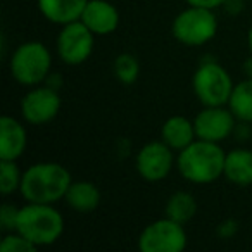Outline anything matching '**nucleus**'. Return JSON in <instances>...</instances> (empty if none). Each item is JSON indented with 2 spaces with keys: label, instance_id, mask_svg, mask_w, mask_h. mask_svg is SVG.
Instances as JSON below:
<instances>
[{
  "label": "nucleus",
  "instance_id": "nucleus-23",
  "mask_svg": "<svg viewBox=\"0 0 252 252\" xmlns=\"http://www.w3.org/2000/svg\"><path fill=\"white\" fill-rule=\"evenodd\" d=\"M19 207L14 204H2L0 207V228L4 231H14L16 223H18Z\"/></svg>",
  "mask_w": 252,
  "mask_h": 252
},
{
  "label": "nucleus",
  "instance_id": "nucleus-22",
  "mask_svg": "<svg viewBox=\"0 0 252 252\" xmlns=\"http://www.w3.org/2000/svg\"><path fill=\"white\" fill-rule=\"evenodd\" d=\"M36 245L32 244L28 238L23 237L19 231H7L2 242H0V251L2 252H35Z\"/></svg>",
  "mask_w": 252,
  "mask_h": 252
},
{
  "label": "nucleus",
  "instance_id": "nucleus-27",
  "mask_svg": "<svg viewBox=\"0 0 252 252\" xmlns=\"http://www.w3.org/2000/svg\"><path fill=\"white\" fill-rule=\"evenodd\" d=\"M247 47H249V52H251V56H252V26L247 33Z\"/></svg>",
  "mask_w": 252,
  "mask_h": 252
},
{
  "label": "nucleus",
  "instance_id": "nucleus-11",
  "mask_svg": "<svg viewBox=\"0 0 252 252\" xmlns=\"http://www.w3.org/2000/svg\"><path fill=\"white\" fill-rule=\"evenodd\" d=\"M237 121L228 105H204L193 119V126L197 138L220 144L233 133Z\"/></svg>",
  "mask_w": 252,
  "mask_h": 252
},
{
  "label": "nucleus",
  "instance_id": "nucleus-6",
  "mask_svg": "<svg viewBox=\"0 0 252 252\" xmlns=\"http://www.w3.org/2000/svg\"><path fill=\"white\" fill-rule=\"evenodd\" d=\"M230 73L216 61L202 63L192 78V88L202 105H228L233 92Z\"/></svg>",
  "mask_w": 252,
  "mask_h": 252
},
{
  "label": "nucleus",
  "instance_id": "nucleus-8",
  "mask_svg": "<svg viewBox=\"0 0 252 252\" xmlns=\"http://www.w3.org/2000/svg\"><path fill=\"white\" fill-rule=\"evenodd\" d=\"M95 35L81 19L67 23L57 35V56L67 66H80L87 63L94 52Z\"/></svg>",
  "mask_w": 252,
  "mask_h": 252
},
{
  "label": "nucleus",
  "instance_id": "nucleus-19",
  "mask_svg": "<svg viewBox=\"0 0 252 252\" xmlns=\"http://www.w3.org/2000/svg\"><path fill=\"white\" fill-rule=\"evenodd\" d=\"M228 107L238 121L252 123V78H245L235 85Z\"/></svg>",
  "mask_w": 252,
  "mask_h": 252
},
{
  "label": "nucleus",
  "instance_id": "nucleus-7",
  "mask_svg": "<svg viewBox=\"0 0 252 252\" xmlns=\"http://www.w3.org/2000/svg\"><path fill=\"white\" fill-rule=\"evenodd\" d=\"M189 244V237L182 223L161 218L142 230L138 249L142 252H182Z\"/></svg>",
  "mask_w": 252,
  "mask_h": 252
},
{
  "label": "nucleus",
  "instance_id": "nucleus-14",
  "mask_svg": "<svg viewBox=\"0 0 252 252\" xmlns=\"http://www.w3.org/2000/svg\"><path fill=\"white\" fill-rule=\"evenodd\" d=\"M36 4L47 21L64 26L81 18L88 0H36Z\"/></svg>",
  "mask_w": 252,
  "mask_h": 252
},
{
  "label": "nucleus",
  "instance_id": "nucleus-13",
  "mask_svg": "<svg viewBox=\"0 0 252 252\" xmlns=\"http://www.w3.org/2000/svg\"><path fill=\"white\" fill-rule=\"evenodd\" d=\"M28 147V133L23 123L12 116L0 119V159L18 161Z\"/></svg>",
  "mask_w": 252,
  "mask_h": 252
},
{
  "label": "nucleus",
  "instance_id": "nucleus-10",
  "mask_svg": "<svg viewBox=\"0 0 252 252\" xmlns=\"http://www.w3.org/2000/svg\"><path fill=\"white\" fill-rule=\"evenodd\" d=\"M176 164V159L173 156V149L162 140L147 142L138 151L135 158V168L137 173L145 182H161L166 176H169L173 166Z\"/></svg>",
  "mask_w": 252,
  "mask_h": 252
},
{
  "label": "nucleus",
  "instance_id": "nucleus-12",
  "mask_svg": "<svg viewBox=\"0 0 252 252\" xmlns=\"http://www.w3.org/2000/svg\"><path fill=\"white\" fill-rule=\"evenodd\" d=\"M80 19L95 36H105L118 30L119 11L109 0H88Z\"/></svg>",
  "mask_w": 252,
  "mask_h": 252
},
{
  "label": "nucleus",
  "instance_id": "nucleus-25",
  "mask_svg": "<svg viewBox=\"0 0 252 252\" xmlns=\"http://www.w3.org/2000/svg\"><path fill=\"white\" fill-rule=\"evenodd\" d=\"M235 230H237V223H235V221H224L220 226L221 237H230V235H233Z\"/></svg>",
  "mask_w": 252,
  "mask_h": 252
},
{
  "label": "nucleus",
  "instance_id": "nucleus-3",
  "mask_svg": "<svg viewBox=\"0 0 252 252\" xmlns=\"http://www.w3.org/2000/svg\"><path fill=\"white\" fill-rule=\"evenodd\" d=\"M16 231L36 247H49L64 233V218L54 204L26 202L19 207Z\"/></svg>",
  "mask_w": 252,
  "mask_h": 252
},
{
  "label": "nucleus",
  "instance_id": "nucleus-18",
  "mask_svg": "<svg viewBox=\"0 0 252 252\" xmlns=\"http://www.w3.org/2000/svg\"><path fill=\"white\" fill-rule=\"evenodd\" d=\"M197 214V200L187 190H176L169 195L164 206V216L176 223H189Z\"/></svg>",
  "mask_w": 252,
  "mask_h": 252
},
{
  "label": "nucleus",
  "instance_id": "nucleus-24",
  "mask_svg": "<svg viewBox=\"0 0 252 252\" xmlns=\"http://www.w3.org/2000/svg\"><path fill=\"white\" fill-rule=\"evenodd\" d=\"M187 5H193V7H204V9H218L224 5L226 0H183Z\"/></svg>",
  "mask_w": 252,
  "mask_h": 252
},
{
  "label": "nucleus",
  "instance_id": "nucleus-17",
  "mask_svg": "<svg viewBox=\"0 0 252 252\" xmlns=\"http://www.w3.org/2000/svg\"><path fill=\"white\" fill-rule=\"evenodd\" d=\"M64 200L76 213L90 214L100 204V190L97 189L95 183L87 182V180H78L69 185Z\"/></svg>",
  "mask_w": 252,
  "mask_h": 252
},
{
  "label": "nucleus",
  "instance_id": "nucleus-26",
  "mask_svg": "<svg viewBox=\"0 0 252 252\" xmlns=\"http://www.w3.org/2000/svg\"><path fill=\"white\" fill-rule=\"evenodd\" d=\"M244 69H245V73H247V78H252V56H251V59L245 61Z\"/></svg>",
  "mask_w": 252,
  "mask_h": 252
},
{
  "label": "nucleus",
  "instance_id": "nucleus-9",
  "mask_svg": "<svg viewBox=\"0 0 252 252\" xmlns=\"http://www.w3.org/2000/svg\"><path fill=\"white\" fill-rule=\"evenodd\" d=\"M21 118L30 125H47L61 111V95L49 85H36L28 90L19 104Z\"/></svg>",
  "mask_w": 252,
  "mask_h": 252
},
{
  "label": "nucleus",
  "instance_id": "nucleus-4",
  "mask_svg": "<svg viewBox=\"0 0 252 252\" xmlns=\"http://www.w3.org/2000/svg\"><path fill=\"white\" fill-rule=\"evenodd\" d=\"M52 69V54L42 42H25L16 47L9 59L11 76L25 87H36L45 83Z\"/></svg>",
  "mask_w": 252,
  "mask_h": 252
},
{
  "label": "nucleus",
  "instance_id": "nucleus-1",
  "mask_svg": "<svg viewBox=\"0 0 252 252\" xmlns=\"http://www.w3.org/2000/svg\"><path fill=\"white\" fill-rule=\"evenodd\" d=\"M73 183L71 173L59 162H35L23 171L19 193L26 202L56 204L64 200L69 185Z\"/></svg>",
  "mask_w": 252,
  "mask_h": 252
},
{
  "label": "nucleus",
  "instance_id": "nucleus-2",
  "mask_svg": "<svg viewBox=\"0 0 252 252\" xmlns=\"http://www.w3.org/2000/svg\"><path fill=\"white\" fill-rule=\"evenodd\" d=\"M226 152L220 144L207 140H193L189 147L180 151L176 168L180 175L195 185H207L216 182L224 173Z\"/></svg>",
  "mask_w": 252,
  "mask_h": 252
},
{
  "label": "nucleus",
  "instance_id": "nucleus-21",
  "mask_svg": "<svg viewBox=\"0 0 252 252\" xmlns=\"http://www.w3.org/2000/svg\"><path fill=\"white\" fill-rule=\"evenodd\" d=\"M23 180V171L19 169L18 161H4L0 159V192L11 195L19 190Z\"/></svg>",
  "mask_w": 252,
  "mask_h": 252
},
{
  "label": "nucleus",
  "instance_id": "nucleus-5",
  "mask_svg": "<svg viewBox=\"0 0 252 252\" xmlns=\"http://www.w3.org/2000/svg\"><path fill=\"white\" fill-rule=\"evenodd\" d=\"M218 18L213 9L189 5L185 11L175 16L171 23V35L176 42L187 47H200L216 36Z\"/></svg>",
  "mask_w": 252,
  "mask_h": 252
},
{
  "label": "nucleus",
  "instance_id": "nucleus-15",
  "mask_svg": "<svg viewBox=\"0 0 252 252\" xmlns=\"http://www.w3.org/2000/svg\"><path fill=\"white\" fill-rule=\"evenodd\" d=\"M161 140L173 151H183L193 140H197L195 126L185 116H171L161 126Z\"/></svg>",
  "mask_w": 252,
  "mask_h": 252
},
{
  "label": "nucleus",
  "instance_id": "nucleus-16",
  "mask_svg": "<svg viewBox=\"0 0 252 252\" xmlns=\"http://www.w3.org/2000/svg\"><path fill=\"white\" fill-rule=\"evenodd\" d=\"M223 176L237 187H252V151L238 147L226 152Z\"/></svg>",
  "mask_w": 252,
  "mask_h": 252
},
{
  "label": "nucleus",
  "instance_id": "nucleus-20",
  "mask_svg": "<svg viewBox=\"0 0 252 252\" xmlns=\"http://www.w3.org/2000/svg\"><path fill=\"white\" fill-rule=\"evenodd\" d=\"M112 69H114L116 80L123 85H133L138 80V76H140V63L130 52L119 54L114 59Z\"/></svg>",
  "mask_w": 252,
  "mask_h": 252
}]
</instances>
